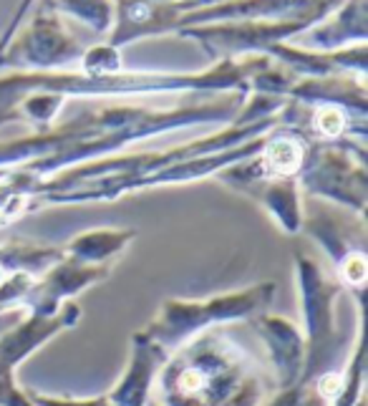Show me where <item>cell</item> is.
I'll use <instances>...</instances> for the list:
<instances>
[{
    "mask_svg": "<svg viewBox=\"0 0 368 406\" xmlns=\"http://www.w3.org/2000/svg\"><path fill=\"white\" fill-rule=\"evenodd\" d=\"M268 164L278 172H293L300 164V149L293 142H275L268 149Z\"/></svg>",
    "mask_w": 368,
    "mask_h": 406,
    "instance_id": "obj_1",
    "label": "cell"
},
{
    "mask_svg": "<svg viewBox=\"0 0 368 406\" xmlns=\"http://www.w3.org/2000/svg\"><path fill=\"white\" fill-rule=\"evenodd\" d=\"M315 124L323 134H338L343 129V114L338 111V109H323V111L315 116Z\"/></svg>",
    "mask_w": 368,
    "mask_h": 406,
    "instance_id": "obj_2",
    "label": "cell"
},
{
    "mask_svg": "<svg viewBox=\"0 0 368 406\" xmlns=\"http://www.w3.org/2000/svg\"><path fill=\"white\" fill-rule=\"evenodd\" d=\"M343 275L348 283H363V278H366V260L361 255L348 257L343 263Z\"/></svg>",
    "mask_w": 368,
    "mask_h": 406,
    "instance_id": "obj_3",
    "label": "cell"
},
{
    "mask_svg": "<svg viewBox=\"0 0 368 406\" xmlns=\"http://www.w3.org/2000/svg\"><path fill=\"white\" fill-rule=\"evenodd\" d=\"M341 391V376H325L320 381V394L323 396H336Z\"/></svg>",
    "mask_w": 368,
    "mask_h": 406,
    "instance_id": "obj_4",
    "label": "cell"
}]
</instances>
